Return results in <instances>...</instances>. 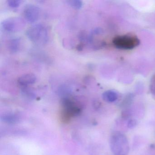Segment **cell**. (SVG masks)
Segmentation results:
<instances>
[{
	"mask_svg": "<svg viewBox=\"0 0 155 155\" xmlns=\"http://www.w3.org/2000/svg\"><path fill=\"white\" fill-rule=\"evenodd\" d=\"M26 35L31 41L37 45H43L48 41V31L43 24H35L30 27Z\"/></svg>",
	"mask_w": 155,
	"mask_h": 155,
	"instance_id": "cell-1",
	"label": "cell"
},
{
	"mask_svg": "<svg viewBox=\"0 0 155 155\" xmlns=\"http://www.w3.org/2000/svg\"><path fill=\"white\" fill-rule=\"evenodd\" d=\"M113 44L116 48L121 49L134 48L139 44V40L132 35L117 36L113 40Z\"/></svg>",
	"mask_w": 155,
	"mask_h": 155,
	"instance_id": "cell-2",
	"label": "cell"
},
{
	"mask_svg": "<svg viewBox=\"0 0 155 155\" xmlns=\"http://www.w3.org/2000/svg\"><path fill=\"white\" fill-rule=\"evenodd\" d=\"M111 147L116 155H126L128 150L126 137L120 133L115 134L111 139Z\"/></svg>",
	"mask_w": 155,
	"mask_h": 155,
	"instance_id": "cell-3",
	"label": "cell"
},
{
	"mask_svg": "<svg viewBox=\"0 0 155 155\" xmlns=\"http://www.w3.org/2000/svg\"><path fill=\"white\" fill-rule=\"evenodd\" d=\"M25 25L24 20L18 17L9 18L1 23L2 28L8 32H16L22 30Z\"/></svg>",
	"mask_w": 155,
	"mask_h": 155,
	"instance_id": "cell-4",
	"label": "cell"
},
{
	"mask_svg": "<svg viewBox=\"0 0 155 155\" xmlns=\"http://www.w3.org/2000/svg\"><path fill=\"white\" fill-rule=\"evenodd\" d=\"M23 16L25 19L30 23H33L38 20L40 15L39 8L32 4H28L24 7Z\"/></svg>",
	"mask_w": 155,
	"mask_h": 155,
	"instance_id": "cell-5",
	"label": "cell"
},
{
	"mask_svg": "<svg viewBox=\"0 0 155 155\" xmlns=\"http://www.w3.org/2000/svg\"><path fill=\"white\" fill-rule=\"evenodd\" d=\"M37 78L36 75L32 73H26L19 77L18 79L19 85L23 87L33 85L36 82Z\"/></svg>",
	"mask_w": 155,
	"mask_h": 155,
	"instance_id": "cell-6",
	"label": "cell"
},
{
	"mask_svg": "<svg viewBox=\"0 0 155 155\" xmlns=\"http://www.w3.org/2000/svg\"><path fill=\"white\" fill-rule=\"evenodd\" d=\"M102 98L104 101L108 102H112L117 99V94L112 91H107L102 94Z\"/></svg>",
	"mask_w": 155,
	"mask_h": 155,
	"instance_id": "cell-7",
	"label": "cell"
},
{
	"mask_svg": "<svg viewBox=\"0 0 155 155\" xmlns=\"http://www.w3.org/2000/svg\"><path fill=\"white\" fill-rule=\"evenodd\" d=\"M9 48L12 52H17L19 50L20 46V40L19 38L12 39L8 43Z\"/></svg>",
	"mask_w": 155,
	"mask_h": 155,
	"instance_id": "cell-8",
	"label": "cell"
},
{
	"mask_svg": "<svg viewBox=\"0 0 155 155\" xmlns=\"http://www.w3.org/2000/svg\"><path fill=\"white\" fill-rule=\"evenodd\" d=\"M67 2L72 8L76 9H80L83 6V2L79 0L67 1Z\"/></svg>",
	"mask_w": 155,
	"mask_h": 155,
	"instance_id": "cell-9",
	"label": "cell"
},
{
	"mask_svg": "<svg viewBox=\"0 0 155 155\" xmlns=\"http://www.w3.org/2000/svg\"><path fill=\"white\" fill-rule=\"evenodd\" d=\"M21 2L22 1L20 0H9L7 2L8 6L10 8H13L19 7Z\"/></svg>",
	"mask_w": 155,
	"mask_h": 155,
	"instance_id": "cell-10",
	"label": "cell"
},
{
	"mask_svg": "<svg viewBox=\"0 0 155 155\" xmlns=\"http://www.w3.org/2000/svg\"><path fill=\"white\" fill-rule=\"evenodd\" d=\"M136 124H137V121L134 120H131L129 121L128 125L129 127L132 128L136 126Z\"/></svg>",
	"mask_w": 155,
	"mask_h": 155,
	"instance_id": "cell-11",
	"label": "cell"
}]
</instances>
